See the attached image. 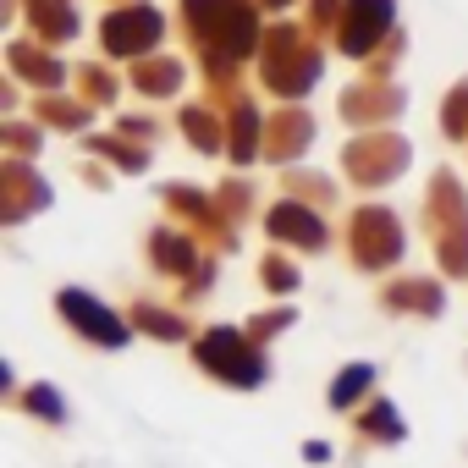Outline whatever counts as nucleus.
Listing matches in <instances>:
<instances>
[{
	"label": "nucleus",
	"mask_w": 468,
	"mask_h": 468,
	"mask_svg": "<svg viewBox=\"0 0 468 468\" xmlns=\"http://www.w3.org/2000/svg\"><path fill=\"white\" fill-rule=\"evenodd\" d=\"M154 39H160V17H154V12H122V17L105 23V45H111L116 56H133V50H144V45H154Z\"/></svg>",
	"instance_id": "obj_4"
},
{
	"label": "nucleus",
	"mask_w": 468,
	"mask_h": 468,
	"mask_svg": "<svg viewBox=\"0 0 468 468\" xmlns=\"http://www.w3.org/2000/svg\"><path fill=\"white\" fill-rule=\"evenodd\" d=\"M28 413H39L45 424H67V402H61L56 386H34L28 391Z\"/></svg>",
	"instance_id": "obj_9"
},
{
	"label": "nucleus",
	"mask_w": 468,
	"mask_h": 468,
	"mask_svg": "<svg viewBox=\"0 0 468 468\" xmlns=\"http://www.w3.org/2000/svg\"><path fill=\"white\" fill-rule=\"evenodd\" d=\"M353 243H358V260L364 265H386V260L402 254V231H397V220L386 209H364L353 220Z\"/></svg>",
	"instance_id": "obj_3"
},
{
	"label": "nucleus",
	"mask_w": 468,
	"mask_h": 468,
	"mask_svg": "<svg viewBox=\"0 0 468 468\" xmlns=\"http://www.w3.org/2000/svg\"><path fill=\"white\" fill-rule=\"evenodd\" d=\"M154 260H160L165 271H187V265H193V249H187L182 238H171V231H160V238H154Z\"/></svg>",
	"instance_id": "obj_10"
},
{
	"label": "nucleus",
	"mask_w": 468,
	"mask_h": 468,
	"mask_svg": "<svg viewBox=\"0 0 468 468\" xmlns=\"http://www.w3.org/2000/svg\"><path fill=\"white\" fill-rule=\"evenodd\" d=\"M391 23V0H353V12H347V50L358 56V50H369L375 39H380V28Z\"/></svg>",
	"instance_id": "obj_6"
},
{
	"label": "nucleus",
	"mask_w": 468,
	"mask_h": 468,
	"mask_svg": "<svg viewBox=\"0 0 468 468\" xmlns=\"http://www.w3.org/2000/svg\"><path fill=\"white\" fill-rule=\"evenodd\" d=\"M271 231H276L282 243H303V249H320V243H325L320 215H309L303 204H276V209H271Z\"/></svg>",
	"instance_id": "obj_5"
},
{
	"label": "nucleus",
	"mask_w": 468,
	"mask_h": 468,
	"mask_svg": "<svg viewBox=\"0 0 468 468\" xmlns=\"http://www.w3.org/2000/svg\"><path fill=\"white\" fill-rule=\"evenodd\" d=\"M61 314H67L89 342H100V347H122V342H127V325H122L100 298H89V292H78V287L61 292Z\"/></svg>",
	"instance_id": "obj_2"
},
{
	"label": "nucleus",
	"mask_w": 468,
	"mask_h": 468,
	"mask_svg": "<svg viewBox=\"0 0 468 468\" xmlns=\"http://www.w3.org/2000/svg\"><path fill=\"white\" fill-rule=\"evenodd\" d=\"M369 386H375V369L369 364H347L336 375V386H331V408H353V397H364Z\"/></svg>",
	"instance_id": "obj_7"
},
{
	"label": "nucleus",
	"mask_w": 468,
	"mask_h": 468,
	"mask_svg": "<svg viewBox=\"0 0 468 468\" xmlns=\"http://www.w3.org/2000/svg\"><path fill=\"white\" fill-rule=\"evenodd\" d=\"M231 154H238V160L254 154V111H238V138H231Z\"/></svg>",
	"instance_id": "obj_13"
},
{
	"label": "nucleus",
	"mask_w": 468,
	"mask_h": 468,
	"mask_svg": "<svg viewBox=\"0 0 468 468\" xmlns=\"http://www.w3.org/2000/svg\"><path fill=\"white\" fill-rule=\"evenodd\" d=\"M133 320H138L144 331H154V336H165V342H176V336H182V320H171V314H160V309H138Z\"/></svg>",
	"instance_id": "obj_12"
},
{
	"label": "nucleus",
	"mask_w": 468,
	"mask_h": 468,
	"mask_svg": "<svg viewBox=\"0 0 468 468\" xmlns=\"http://www.w3.org/2000/svg\"><path fill=\"white\" fill-rule=\"evenodd\" d=\"M364 430H369L375 441H402V435H408V424H402L397 402H375V408L364 413Z\"/></svg>",
	"instance_id": "obj_8"
},
{
	"label": "nucleus",
	"mask_w": 468,
	"mask_h": 468,
	"mask_svg": "<svg viewBox=\"0 0 468 468\" xmlns=\"http://www.w3.org/2000/svg\"><path fill=\"white\" fill-rule=\"evenodd\" d=\"M303 457H309V463H331V446H325V441H303Z\"/></svg>",
	"instance_id": "obj_14"
},
{
	"label": "nucleus",
	"mask_w": 468,
	"mask_h": 468,
	"mask_svg": "<svg viewBox=\"0 0 468 468\" xmlns=\"http://www.w3.org/2000/svg\"><path fill=\"white\" fill-rule=\"evenodd\" d=\"M397 303H408V309H424V314H435V309H441L435 287H424V282H413V287H397V292H391V309H397Z\"/></svg>",
	"instance_id": "obj_11"
},
{
	"label": "nucleus",
	"mask_w": 468,
	"mask_h": 468,
	"mask_svg": "<svg viewBox=\"0 0 468 468\" xmlns=\"http://www.w3.org/2000/svg\"><path fill=\"white\" fill-rule=\"evenodd\" d=\"M198 364L209 369V375H220L226 386H265V358L238 336V331H209L204 342H198Z\"/></svg>",
	"instance_id": "obj_1"
},
{
	"label": "nucleus",
	"mask_w": 468,
	"mask_h": 468,
	"mask_svg": "<svg viewBox=\"0 0 468 468\" xmlns=\"http://www.w3.org/2000/svg\"><path fill=\"white\" fill-rule=\"evenodd\" d=\"M292 282H298V276H292V271H287V265H271V287H282V292H287V287H292Z\"/></svg>",
	"instance_id": "obj_15"
}]
</instances>
